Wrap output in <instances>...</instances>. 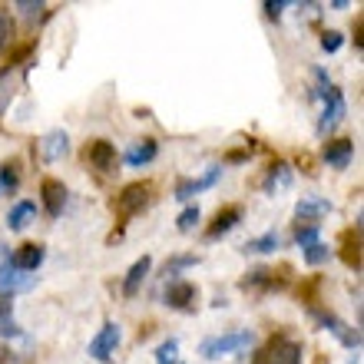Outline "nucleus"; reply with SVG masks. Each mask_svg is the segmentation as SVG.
Returning a JSON list of instances; mask_svg holds the SVG:
<instances>
[{"mask_svg":"<svg viewBox=\"0 0 364 364\" xmlns=\"http://www.w3.org/2000/svg\"><path fill=\"white\" fill-rule=\"evenodd\" d=\"M255 345V335L249 328L245 331H229V335H215V338H205L199 345V355L205 361H219L225 355H235V351H245V348Z\"/></svg>","mask_w":364,"mask_h":364,"instance_id":"nucleus-1","label":"nucleus"},{"mask_svg":"<svg viewBox=\"0 0 364 364\" xmlns=\"http://www.w3.org/2000/svg\"><path fill=\"white\" fill-rule=\"evenodd\" d=\"M149 202H153V186L149 182H129L113 199V212L119 219H133L136 212H143Z\"/></svg>","mask_w":364,"mask_h":364,"instance_id":"nucleus-2","label":"nucleus"},{"mask_svg":"<svg viewBox=\"0 0 364 364\" xmlns=\"http://www.w3.org/2000/svg\"><path fill=\"white\" fill-rule=\"evenodd\" d=\"M301 345L298 341H291V338L285 335H275L269 341V345L259 351V358H255V364H301Z\"/></svg>","mask_w":364,"mask_h":364,"instance_id":"nucleus-3","label":"nucleus"},{"mask_svg":"<svg viewBox=\"0 0 364 364\" xmlns=\"http://www.w3.org/2000/svg\"><path fill=\"white\" fill-rule=\"evenodd\" d=\"M311 318H315L318 325L325 328V331H331V335L341 341L345 348H361V331L351 325H345L338 315H331V311H321V308H311Z\"/></svg>","mask_w":364,"mask_h":364,"instance_id":"nucleus-4","label":"nucleus"},{"mask_svg":"<svg viewBox=\"0 0 364 364\" xmlns=\"http://www.w3.org/2000/svg\"><path fill=\"white\" fill-rule=\"evenodd\" d=\"M119 338H123L119 325H116V321H106V325L96 331L93 341H90V358H93V361H100V364L113 361L116 348H119Z\"/></svg>","mask_w":364,"mask_h":364,"instance_id":"nucleus-5","label":"nucleus"},{"mask_svg":"<svg viewBox=\"0 0 364 364\" xmlns=\"http://www.w3.org/2000/svg\"><path fill=\"white\" fill-rule=\"evenodd\" d=\"M321 100H325V113H321V119H318V133L325 136L345 119L348 106H345V93H341L338 87H328L325 93H321Z\"/></svg>","mask_w":364,"mask_h":364,"instance_id":"nucleus-6","label":"nucleus"},{"mask_svg":"<svg viewBox=\"0 0 364 364\" xmlns=\"http://www.w3.org/2000/svg\"><path fill=\"white\" fill-rule=\"evenodd\" d=\"M37 285V275H27V272H17L10 262L0 265V298H14L17 291H30Z\"/></svg>","mask_w":364,"mask_h":364,"instance_id":"nucleus-7","label":"nucleus"},{"mask_svg":"<svg viewBox=\"0 0 364 364\" xmlns=\"http://www.w3.org/2000/svg\"><path fill=\"white\" fill-rule=\"evenodd\" d=\"M196 298H199V288L192 282H186V278H176V282L166 285V305L176 308V311H192Z\"/></svg>","mask_w":364,"mask_h":364,"instance_id":"nucleus-8","label":"nucleus"},{"mask_svg":"<svg viewBox=\"0 0 364 364\" xmlns=\"http://www.w3.org/2000/svg\"><path fill=\"white\" fill-rule=\"evenodd\" d=\"M87 163L100 173H113L116 163H119V156H116V146L109 139H93L87 146Z\"/></svg>","mask_w":364,"mask_h":364,"instance_id":"nucleus-9","label":"nucleus"},{"mask_svg":"<svg viewBox=\"0 0 364 364\" xmlns=\"http://www.w3.org/2000/svg\"><path fill=\"white\" fill-rule=\"evenodd\" d=\"M40 196H43V209H47L50 219H60L63 205H67V186L60 179H43L40 182Z\"/></svg>","mask_w":364,"mask_h":364,"instance_id":"nucleus-10","label":"nucleus"},{"mask_svg":"<svg viewBox=\"0 0 364 364\" xmlns=\"http://www.w3.org/2000/svg\"><path fill=\"white\" fill-rule=\"evenodd\" d=\"M37 149H40V159H43V163H60V159L70 153V136L63 133V129H50L37 143Z\"/></svg>","mask_w":364,"mask_h":364,"instance_id":"nucleus-11","label":"nucleus"},{"mask_svg":"<svg viewBox=\"0 0 364 364\" xmlns=\"http://www.w3.org/2000/svg\"><path fill=\"white\" fill-rule=\"evenodd\" d=\"M239 222H242V205H225V209L215 212V219H212V225L205 229V239L215 242V239H222V235H229V232L235 229Z\"/></svg>","mask_w":364,"mask_h":364,"instance_id":"nucleus-12","label":"nucleus"},{"mask_svg":"<svg viewBox=\"0 0 364 364\" xmlns=\"http://www.w3.org/2000/svg\"><path fill=\"white\" fill-rule=\"evenodd\" d=\"M43 259H47V252H43V245H37V242H27V245H20L17 252H14V259H10V265L17 272H27V275H33V272L43 265Z\"/></svg>","mask_w":364,"mask_h":364,"instance_id":"nucleus-13","label":"nucleus"},{"mask_svg":"<svg viewBox=\"0 0 364 364\" xmlns=\"http://www.w3.org/2000/svg\"><path fill=\"white\" fill-rule=\"evenodd\" d=\"M331 209H335V205H331L325 196H301L295 205V215H298V222H318V219H325Z\"/></svg>","mask_w":364,"mask_h":364,"instance_id":"nucleus-14","label":"nucleus"},{"mask_svg":"<svg viewBox=\"0 0 364 364\" xmlns=\"http://www.w3.org/2000/svg\"><path fill=\"white\" fill-rule=\"evenodd\" d=\"M321 156H325V163L331 166V169H348L351 156H355V143H351V139H328Z\"/></svg>","mask_w":364,"mask_h":364,"instance_id":"nucleus-15","label":"nucleus"},{"mask_svg":"<svg viewBox=\"0 0 364 364\" xmlns=\"http://www.w3.org/2000/svg\"><path fill=\"white\" fill-rule=\"evenodd\" d=\"M149 272H153V259H149V255L136 259L133 265H129V272H126V278H123V295L126 298L139 295V288H143V282L149 278Z\"/></svg>","mask_w":364,"mask_h":364,"instance_id":"nucleus-16","label":"nucleus"},{"mask_svg":"<svg viewBox=\"0 0 364 364\" xmlns=\"http://www.w3.org/2000/svg\"><path fill=\"white\" fill-rule=\"evenodd\" d=\"M219 176H222V166H212V169L202 176V179H182L179 186H176V199H192L196 192L215 186V182H219Z\"/></svg>","mask_w":364,"mask_h":364,"instance_id":"nucleus-17","label":"nucleus"},{"mask_svg":"<svg viewBox=\"0 0 364 364\" xmlns=\"http://www.w3.org/2000/svg\"><path fill=\"white\" fill-rule=\"evenodd\" d=\"M291 186V166L288 163H275L269 169V176L262 179V189L269 192V196H278V192H285Z\"/></svg>","mask_w":364,"mask_h":364,"instance_id":"nucleus-18","label":"nucleus"},{"mask_svg":"<svg viewBox=\"0 0 364 364\" xmlns=\"http://www.w3.org/2000/svg\"><path fill=\"white\" fill-rule=\"evenodd\" d=\"M33 219H37V205H33L30 199H20L17 205L7 212V229L10 232H20V229H27Z\"/></svg>","mask_w":364,"mask_h":364,"instance_id":"nucleus-19","label":"nucleus"},{"mask_svg":"<svg viewBox=\"0 0 364 364\" xmlns=\"http://www.w3.org/2000/svg\"><path fill=\"white\" fill-rule=\"evenodd\" d=\"M156 153H159V146H156V139H143V143H136L129 153L123 156L126 166H133V169H139V166H149L156 159Z\"/></svg>","mask_w":364,"mask_h":364,"instance_id":"nucleus-20","label":"nucleus"},{"mask_svg":"<svg viewBox=\"0 0 364 364\" xmlns=\"http://www.w3.org/2000/svg\"><path fill=\"white\" fill-rule=\"evenodd\" d=\"M341 259L348 269L361 272V229L345 232V245H341Z\"/></svg>","mask_w":364,"mask_h":364,"instance_id":"nucleus-21","label":"nucleus"},{"mask_svg":"<svg viewBox=\"0 0 364 364\" xmlns=\"http://www.w3.org/2000/svg\"><path fill=\"white\" fill-rule=\"evenodd\" d=\"M0 335L4 338L20 335L17 318H14V298H0Z\"/></svg>","mask_w":364,"mask_h":364,"instance_id":"nucleus-22","label":"nucleus"},{"mask_svg":"<svg viewBox=\"0 0 364 364\" xmlns=\"http://www.w3.org/2000/svg\"><path fill=\"white\" fill-rule=\"evenodd\" d=\"M278 249V235L275 232H265V235H259V239H249L245 245H242V252H249V255H269V252Z\"/></svg>","mask_w":364,"mask_h":364,"instance_id":"nucleus-23","label":"nucleus"},{"mask_svg":"<svg viewBox=\"0 0 364 364\" xmlns=\"http://www.w3.org/2000/svg\"><path fill=\"white\" fill-rule=\"evenodd\" d=\"M282 282L275 278L272 269H255L249 272V278H242V288H278Z\"/></svg>","mask_w":364,"mask_h":364,"instance_id":"nucleus-24","label":"nucleus"},{"mask_svg":"<svg viewBox=\"0 0 364 364\" xmlns=\"http://www.w3.org/2000/svg\"><path fill=\"white\" fill-rule=\"evenodd\" d=\"M318 232H321V222H298L295 225V242L301 245V249H308V245H315L318 242Z\"/></svg>","mask_w":364,"mask_h":364,"instance_id":"nucleus-25","label":"nucleus"},{"mask_svg":"<svg viewBox=\"0 0 364 364\" xmlns=\"http://www.w3.org/2000/svg\"><path fill=\"white\" fill-rule=\"evenodd\" d=\"M17 186H20V166L7 159L0 166V192H17Z\"/></svg>","mask_w":364,"mask_h":364,"instance_id":"nucleus-26","label":"nucleus"},{"mask_svg":"<svg viewBox=\"0 0 364 364\" xmlns=\"http://www.w3.org/2000/svg\"><path fill=\"white\" fill-rule=\"evenodd\" d=\"M192 265H199V255H173V259L166 262V275H179L182 269H192Z\"/></svg>","mask_w":364,"mask_h":364,"instance_id":"nucleus-27","label":"nucleus"},{"mask_svg":"<svg viewBox=\"0 0 364 364\" xmlns=\"http://www.w3.org/2000/svg\"><path fill=\"white\" fill-rule=\"evenodd\" d=\"M10 40H14V14H10V7H0V50L7 47Z\"/></svg>","mask_w":364,"mask_h":364,"instance_id":"nucleus-28","label":"nucleus"},{"mask_svg":"<svg viewBox=\"0 0 364 364\" xmlns=\"http://www.w3.org/2000/svg\"><path fill=\"white\" fill-rule=\"evenodd\" d=\"M196 225H199V205H189V209L176 219V229H179V232H192Z\"/></svg>","mask_w":364,"mask_h":364,"instance_id":"nucleus-29","label":"nucleus"},{"mask_svg":"<svg viewBox=\"0 0 364 364\" xmlns=\"http://www.w3.org/2000/svg\"><path fill=\"white\" fill-rule=\"evenodd\" d=\"M328 255H331V249H328V245H321V242H315V245H308V249H305V262H308V265H321V262H328Z\"/></svg>","mask_w":364,"mask_h":364,"instance_id":"nucleus-30","label":"nucleus"},{"mask_svg":"<svg viewBox=\"0 0 364 364\" xmlns=\"http://www.w3.org/2000/svg\"><path fill=\"white\" fill-rule=\"evenodd\" d=\"M176 351H179V345H176V338H169V341H163V345L156 348V361L159 364H176Z\"/></svg>","mask_w":364,"mask_h":364,"instance_id":"nucleus-31","label":"nucleus"},{"mask_svg":"<svg viewBox=\"0 0 364 364\" xmlns=\"http://www.w3.org/2000/svg\"><path fill=\"white\" fill-rule=\"evenodd\" d=\"M341 43H345V37H341L338 30H325V33H321V50H325V53L341 50Z\"/></svg>","mask_w":364,"mask_h":364,"instance_id":"nucleus-32","label":"nucleus"},{"mask_svg":"<svg viewBox=\"0 0 364 364\" xmlns=\"http://www.w3.org/2000/svg\"><path fill=\"white\" fill-rule=\"evenodd\" d=\"M285 7H288L285 0H265V14H269L272 20H278V17H282V10H285Z\"/></svg>","mask_w":364,"mask_h":364,"instance_id":"nucleus-33","label":"nucleus"},{"mask_svg":"<svg viewBox=\"0 0 364 364\" xmlns=\"http://www.w3.org/2000/svg\"><path fill=\"white\" fill-rule=\"evenodd\" d=\"M17 10H23L27 17H33V14H40V10H43V4H30V0H20Z\"/></svg>","mask_w":364,"mask_h":364,"instance_id":"nucleus-34","label":"nucleus"},{"mask_svg":"<svg viewBox=\"0 0 364 364\" xmlns=\"http://www.w3.org/2000/svg\"><path fill=\"white\" fill-rule=\"evenodd\" d=\"M252 149H255V146H245V149H235V153H229V163H242V159H249Z\"/></svg>","mask_w":364,"mask_h":364,"instance_id":"nucleus-35","label":"nucleus"},{"mask_svg":"<svg viewBox=\"0 0 364 364\" xmlns=\"http://www.w3.org/2000/svg\"><path fill=\"white\" fill-rule=\"evenodd\" d=\"M176 364H179V361H176Z\"/></svg>","mask_w":364,"mask_h":364,"instance_id":"nucleus-36","label":"nucleus"}]
</instances>
